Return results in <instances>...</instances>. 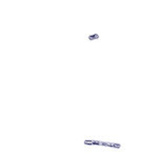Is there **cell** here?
<instances>
[{
  "mask_svg": "<svg viewBox=\"0 0 142 153\" xmlns=\"http://www.w3.org/2000/svg\"><path fill=\"white\" fill-rule=\"evenodd\" d=\"M100 38V35L98 33H93V34H86L84 36V40L88 41V42H93V41H96Z\"/></svg>",
  "mask_w": 142,
  "mask_h": 153,
  "instance_id": "obj_1",
  "label": "cell"
},
{
  "mask_svg": "<svg viewBox=\"0 0 142 153\" xmlns=\"http://www.w3.org/2000/svg\"><path fill=\"white\" fill-rule=\"evenodd\" d=\"M49 1H53V0H49Z\"/></svg>",
  "mask_w": 142,
  "mask_h": 153,
  "instance_id": "obj_2",
  "label": "cell"
}]
</instances>
